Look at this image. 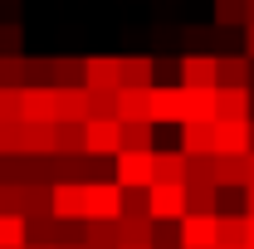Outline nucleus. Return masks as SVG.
Returning a JSON list of instances; mask_svg holds the SVG:
<instances>
[{
  "label": "nucleus",
  "instance_id": "1",
  "mask_svg": "<svg viewBox=\"0 0 254 249\" xmlns=\"http://www.w3.org/2000/svg\"><path fill=\"white\" fill-rule=\"evenodd\" d=\"M215 240H220V230H215V220H205V215L186 220V230H181V245L186 249H210Z\"/></svg>",
  "mask_w": 254,
  "mask_h": 249
},
{
  "label": "nucleus",
  "instance_id": "2",
  "mask_svg": "<svg viewBox=\"0 0 254 249\" xmlns=\"http://www.w3.org/2000/svg\"><path fill=\"white\" fill-rule=\"evenodd\" d=\"M83 215H118V190L113 186H88L83 190Z\"/></svg>",
  "mask_w": 254,
  "mask_h": 249
},
{
  "label": "nucleus",
  "instance_id": "3",
  "mask_svg": "<svg viewBox=\"0 0 254 249\" xmlns=\"http://www.w3.org/2000/svg\"><path fill=\"white\" fill-rule=\"evenodd\" d=\"M0 249H25V220L0 215Z\"/></svg>",
  "mask_w": 254,
  "mask_h": 249
},
{
  "label": "nucleus",
  "instance_id": "4",
  "mask_svg": "<svg viewBox=\"0 0 254 249\" xmlns=\"http://www.w3.org/2000/svg\"><path fill=\"white\" fill-rule=\"evenodd\" d=\"M152 210H157V215H181V190L176 186H157L152 190Z\"/></svg>",
  "mask_w": 254,
  "mask_h": 249
},
{
  "label": "nucleus",
  "instance_id": "5",
  "mask_svg": "<svg viewBox=\"0 0 254 249\" xmlns=\"http://www.w3.org/2000/svg\"><path fill=\"white\" fill-rule=\"evenodd\" d=\"M78 210H83V190H73V186L54 190V215H78Z\"/></svg>",
  "mask_w": 254,
  "mask_h": 249
},
{
  "label": "nucleus",
  "instance_id": "6",
  "mask_svg": "<svg viewBox=\"0 0 254 249\" xmlns=\"http://www.w3.org/2000/svg\"><path fill=\"white\" fill-rule=\"evenodd\" d=\"M147 176H152V161H147V156H123V181L142 186Z\"/></svg>",
  "mask_w": 254,
  "mask_h": 249
},
{
  "label": "nucleus",
  "instance_id": "7",
  "mask_svg": "<svg viewBox=\"0 0 254 249\" xmlns=\"http://www.w3.org/2000/svg\"><path fill=\"white\" fill-rule=\"evenodd\" d=\"M88 147H93V152H113V147H118V132H113V127H93V132H88Z\"/></svg>",
  "mask_w": 254,
  "mask_h": 249
},
{
  "label": "nucleus",
  "instance_id": "8",
  "mask_svg": "<svg viewBox=\"0 0 254 249\" xmlns=\"http://www.w3.org/2000/svg\"><path fill=\"white\" fill-rule=\"evenodd\" d=\"M225 249H245V245H225Z\"/></svg>",
  "mask_w": 254,
  "mask_h": 249
},
{
  "label": "nucleus",
  "instance_id": "9",
  "mask_svg": "<svg viewBox=\"0 0 254 249\" xmlns=\"http://www.w3.org/2000/svg\"><path fill=\"white\" fill-rule=\"evenodd\" d=\"M127 249H142V245H127Z\"/></svg>",
  "mask_w": 254,
  "mask_h": 249
},
{
  "label": "nucleus",
  "instance_id": "10",
  "mask_svg": "<svg viewBox=\"0 0 254 249\" xmlns=\"http://www.w3.org/2000/svg\"><path fill=\"white\" fill-rule=\"evenodd\" d=\"M34 249H49V245H34Z\"/></svg>",
  "mask_w": 254,
  "mask_h": 249
}]
</instances>
